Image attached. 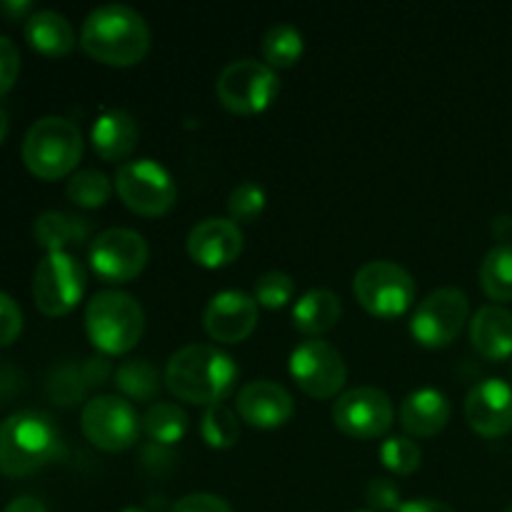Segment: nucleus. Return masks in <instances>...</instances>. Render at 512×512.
<instances>
[{
    "label": "nucleus",
    "instance_id": "obj_35",
    "mask_svg": "<svg viewBox=\"0 0 512 512\" xmlns=\"http://www.w3.org/2000/svg\"><path fill=\"white\" fill-rule=\"evenodd\" d=\"M20 330H23V310L8 293L0 290V348L15 343Z\"/></svg>",
    "mask_w": 512,
    "mask_h": 512
},
{
    "label": "nucleus",
    "instance_id": "obj_37",
    "mask_svg": "<svg viewBox=\"0 0 512 512\" xmlns=\"http://www.w3.org/2000/svg\"><path fill=\"white\" fill-rule=\"evenodd\" d=\"M20 73V53L15 43L5 35H0V95L8 93L15 85Z\"/></svg>",
    "mask_w": 512,
    "mask_h": 512
},
{
    "label": "nucleus",
    "instance_id": "obj_20",
    "mask_svg": "<svg viewBox=\"0 0 512 512\" xmlns=\"http://www.w3.org/2000/svg\"><path fill=\"white\" fill-rule=\"evenodd\" d=\"M450 400L435 388L413 390L400 403V425L415 438H433L448 425Z\"/></svg>",
    "mask_w": 512,
    "mask_h": 512
},
{
    "label": "nucleus",
    "instance_id": "obj_38",
    "mask_svg": "<svg viewBox=\"0 0 512 512\" xmlns=\"http://www.w3.org/2000/svg\"><path fill=\"white\" fill-rule=\"evenodd\" d=\"M173 512H233V508L220 495L190 493L173 505Z\"/></svg>",
    "mask_w": 512,
    "mask_h": 512
},
{
    "label": "nucleus",
    "instance_id": "obj_8",
    "mask_svg": "<svg viewBox=\"0 0 512 512\" xmlns=\"http://www.w3.org/2000/svg\"><path fill=\"white\" fill-rule=\"evenodd\" d=\"M280 90L278 75L268 63L255 58L233 60L220 70L215 80L218 100L228 110L240 115H253L273 103L275 93Z\"/></svg>",
    "mask_w": 512,
    "mask_h": 512
},
{
    "label": "nucleus",
    "instance_id": "obj_34",
    "mask_svg": "<svg viewBox=\"0 0 512 512\" xmlns=\"http://www.w3.org/2000/svg\"><path fill=\"white\" fill-rule=\"evenodd\" d=\"M295 293V283L283 270H268L255 280V300L265 308H283Z\"/></svg>",
    "mask_w": 512,
    "mask_h": 512
},
{
    "label": "nucleus",
    "instance_id": "obj_40",
    "mask_svg": "<svg viewBox=\"0 0 512 512\" xmlns=\"http://www.w3.org/2000/svg\"><path fill=\"white\" fill-rule=\"evenodd\" d=\"M398 512H455L448 503L443 500H433V498H418V500H408L398 508Z\"/></svg>",
    "mask_w": 512,
    "mask_h": 512
},
{
    "label": "nucleus",
    "instance_id": "obj_43",
    "mask_svg": "<svg viewBox=\"0 0 512 512\" xmlns=\"http://www.w3.org/2000/svg\"><path fill=\"white\" fill-rule=\"evenodd\" d=\"M5 135H8V115H5V110L0 108V143L5 140Z\"/></svg>",
    "mask_w": 512,
    "mask_h": 512
},
{
    "label": "nucleus",
    "instance_id": "obj_27",
    "mask_svg": "<svg viewBox=\"0 0 512 512\" xmlns=\"http://www.w3.org/2000/svg\"><path fill=\"white\" fill-rule=\"evenodd\" d=\"M303 33H300L295 25L290 23H275L265 30L263 43V58L270 68H290V65L298 63V58L303 55Z\"/></svg>",
    "mask_w": 512,
    "mask_h": 512
},
{
    "label": "nucleus",
    "instance_id": "obj_30",
    "mask_svg": "<svg viewBox=\"0 0 512 512\" xmlns=\"http://www.w3.org/2000/svg\"><path fill=\"white\" fill-rule=\"evenodd\" d=\"M200 435H203V440L210 448H230L240 438L238 415L223 403L208 405L203 413V420H200Z\"/></svg>",
    "mask_w": 512,
    "mask_h": 512
},
{
    "label": "nucleus",
    "instance_id": "obj_45",
    "mask_svg": "<svg viewBox=\"0 0 512 512\" xmlns=\"http://www.w3.org/2000/svg\"><path fill=\"white\" fill-rule=\"evenodd\" d=\"M503 512H512V505H510V508H508V510H503Z\"/></svg>",
    "mask_w": 512,
    "mask_h": 512
},
{
    "label": "nucleus",
    "instance_id": "obj_5",
    "mask_svg": "<svg viewBox=\"0 0 512 512\" xmlns=\"http://www.w3.org/2000/svg\"><path fill=\"white\" fill-rule=\"evenodd\" d=\"M145 330V310L123 290H100L85 308V333L108 355H123L138 345Z\"/></svg>",
    "mask_w": 512,
    "mask_h": 512
},
{
    "label": "nucleus",
    "instance_id": "obj_39",
    "mask_svg": "<svg viewBox=\"0 0 512 512\" xmlns=\"http://www.w3.org/2000/svg\"><path fill=\"white\" fill-rule=\"evenodd\" d=\"M83 375L85 380H88V385H100L105 383V380L110 378V373H113V365H110L108 358H103V355H95V358H88L83 365Z\"/></svg>",
    "mask_w": 512,
    "mask_h": 512
},
{
    "label": "nucleus",
    "instance_id": "obj_32",
    "mask_svg": "<svg viewBox=\"0 0 512 512\" xmlns=\"http://www.w3.org/2000/svg\"><path fill=\"white\" fill-rule=\"evenodd\" d=\"M423 450L408 435H393L380 445V460L395 475H410L420 468Z\"/></svg>",
    "mask_w": 512,
    "mask_h": 512
},
{
    "label": "nucleus",
    "instance_id": "obj_16",
    "mask_svg": "<svg viewBox=\"0 0 512 512\" xmlns=\"http://www.w3.org/2000/svg\"><path fill=\"white\" fill-rule=\"evenodd\" d=\"M465 420L483 438H503L512 430V385L485 378L465 398Z\"/></svg>",
    "mask_w": 512,
    "mask_h": 512
},
{
    "label": "nucleus",
    "instance_id": "obj_19",
    "mask_svg": "<svg viewBox=\"0 0 512 512\" xmlns=\"http://www.w3.org/2000/svg\"><path fill=\"white\" fill-rule=\"evenodd\" d=\"M140 128L133 115L123 108H110L95 118L90 128L95 153L103 160H125L138 145Z\"/></svg>",
    "mask_w": 512,
    "mask_h": 512
},
{
    "label": "nucleus",
    "instance_id": "obj_33",
    "mask_svg": "<svg viewBox=\"0 0 512 512\" xmlns=\"http://www.w3.org/2000/svg\"><path fill=\"white\" fill-rule=\"evenodd\" d=\"M265 210V190L255 180L235 185L228 195V213L233 223H253Z\"/></svg>",
    "mask_w": 512,
    "mask_h": 512
},
{
    "label": "nucleus",
    "instance_id": "obj_7",
    "mask_svg": "<svg viewBox=\"0 0 512 512\" xmlns=\"http://www.w3.org/2000/svg\"><path fill=\"white\" fill-rule=\"evenodd\" d=\"M115 190L133 213L148 218L168 213L178 198L173 175L153 158L125 160L115 173Z\"/></svg>",
    "mask_w": 512,
    "mask_h": 512
},
{
    "label": "nucleus",
    "instance_id": "obj_46",
    "mask_svg": "<svg viewBox=\"0 0 512 512\" xmlns=\"http://www.w3.org/2000/svg\"><path fill=\"white\" fill-rule=\"evenodd\" d=\"M358 512H373V510H358Z\"/></svg>",
    "mask_w": 512,
    "mask_h": 512
},
{
    "label": "nucleus",
    "instance_id": "obj_9",
    "mask_svg": "<svg viewBox=\"0 0 512 512\" xmlns=\"http://www.w3.org/2000/svg\"><path fill=\"white\" fill-rule=\"evenodd\" d=\"M85 293V268L70 253H48L33 273V300L48 318L68 315Z\"/></svg>",
    "mask_w": 512,
    "mask_h": 512
},
{
    "label": "nucleus",
    "instance_id": "obj_41",
    "mask_svg": "<svg viewBox=\"0 0 512 512\" xmlns=\"http://www.w3.org/2000/svg\"><path fill=\"white\" fill-rule=\"evenodd\" d=\"M5 512H48L43 500L33 498V495H20V498L10 500Z\"/></svg>",
    "mask_w": 512,
    "mask_h": 512
},
{
    "label": "nucleus",
    "instance_id": "obj_23",
    "mask_svg": "<svg viewBox=\"0 0 512 512\" xmlns=\"http://www.w3.org/2000/svg\"><path fill=\"white\" fill-rule=\"evenodd\" d=\"M343 313V303L328 288H313L298 298L293 308V323L305 335H323L333 328Z\"/></svg>",
    "mask_w": 512,
    "mask_h": 512
},
{
    "label": "nucleus",
    "instance_id": "obj_25",
    "mask_svg": "<svg viewBox=\"0 0 512 512\" xmlns=\"http://www.w3.org/2000/svg\"><path fill=\"white\" fill-rule=\"evenodd\" d=\"M480 285L490 300H512V243H498L485 253L480 263Z\"/></svg>",
    "mask_w": 512,
    "mask_h": 512
},
{
    "label": "nucleus",
    "instance_id": "obj_18",
    "mask_svg": "<svg viewBox=\"0 0 512 512\" xmlns=\"http://www.w3.org/2000/svg\"><path fill=\"white\" fill-rule=\"evenodd\" d=\"M238 415L255 428H278L295 413V400L273 380H253L238 390Z\"/></svg>",
    "mask_w": 512,
    "mask_h": 512
},
{
    "label": "nucleus",
    "instance_id": "obj_10",
    "mask_svg": "<svg viewBox=\"0 0 512 512\" xmlns=\"http://www.w3.org/2000/svg\"><path fill=\"white\" fill-rule=\"evenodd\" d=\"M470 313L468 295L460 288H438L413 310L410 333L425 348H445L463 330Z\"/></svg>",
    "mask_w": 512,
    "mask_h": 512
},
{
    "label": "nucleus",
    "instance_id": "obj_42",
    "mask_svg": "<svg viewBox=\"0 0 512 512\" xmlns=\"http://www.w3.org/2000/svg\"><path fill=\"white\" fill-rule=\"evenodd\" d=\"M0 8H3L8 15H23L30 10V3H3Z\"/></svg>",
    "mask_w": 512,
    "mask_h": 512
},
{
    "label": "nucleus",
    "instance_id": "obj_3",
    "mask_svg": "<svg viewBox=\"0 0 512 512\" xmlns=\"http://www.w3.org/2000/svg\"><path fill=\"white\" fill-rule=\"evenodd\" d=\"M63 450L58 425L40 410H18L0 423V473L8 478L38 473Z\"/></svg>",
    "mask_w": 512,
    "mask_h": 512
},
{
    "label": "nucleus",
    "instance_id": "obj_13",
    "mask_svg": "<svg viewBox=\"0 0 512 512\" xmlns=\"http://www.w3.org/2000/svg\"><path fill=\"white\" fill-rule=\"evenodd\" d=\"M140 423L133 405L118 395H98L85 403L80 425L83 433L95 448L118 453V450L130 448L138 440Z\"/></svg>",
    "mask_w": 512,
    "mask_h": 512
},
{
    "label": "nucleus",
    "instance_id": "obj_26",
    "mask_svg": "<svg viewBox=\"0 0 512 512\" xmlns=\"http://www.w3.org/2000/svg\"><path fill=\"white\" fill-rule=\"evenodd\" d=\"M115 385L123 395L145 403L160 393V373L148 358H130L115 370Z\"/></svg>",
    "mask_w": 512,
    "mask_h": 512
},
{
    "label": "nucleus",
    "instance_id": "obj_21",
    "mask_svg": "<svg viewBox=\"0 0 512 512\" xmlns=\"http://www.w3.org/2000/svg\"><path fill=\"white\" fill-rule=\"evenodd\" d=\"M473 348L488 360H505L512 355V313L503 305H483L470 320Z\"/></svg>",
    "mask_w": 512,
    "mask_h": 512
},
{
    "label": "nucleus",
    "instance_id": "obj_2",
    "mask_svg": "<svg viewBox=\"0 0 512 512\" xmlns=\"http://www.w3.org/2000/svg\"><path fill=\"white\" fill-rule=\"evenodd\" d=\"M238 365L215 345L193 343L170 355L165 365V383L170 393L185 403L215 405L233 390Z\"/></svg>",
    "mask_w": 512,
    "mask_h": 512
},
{
    "label": "nucleus",
    "instance_id": "obj_11",
    "mask_svg": "<svg viewBox=\"0 0 512 512\" xmlns=\"http://www.w3.org/2000/svg\"><path fill=\"white\" fill-rule=\"evenodd\" d=\"M148 243L138 230L108 228L93 238L88 263L105 283H128L148 263Z\"/></svg>",
    "mask_w": 512,
    "mask_h": 512
},
{
    "label": "nucleus",
    "instance_id": "obj_22",
    "mask_svg": "<svg viewBox=\"0 0 512 512\" xmlns=\"http://www.w3.org/2000/svg\"><path fill=\"white\" fill-rule=\"evenodd\" d=\"M25 38L38 53L60 58L75 48V30L58 10H35L25 20Z\"/></svg>",
    "mask_w": 512,
    "mask_h": 512
},
{
    "label": "nucleus",
    "instance_id": "obj_1",
    "mask_svg": "<svg viewBox=\"0 0 512 512\" xmlns=\"http://www.w3.org/2000/svg\"><path fill=\"white\" fill-rule=\"evenodd\" d=\"M80 45L105 65H135L150 50V28L143 15L125 3H105L88 13Z\"/></svg>",
    "mask_w": 512,
    "mask_h": 512
},
{
    "label": "nucleus",
    "instance_id": "obj_31",
    "mask_svg": "<svg viewBox=\"0 0 512 512\" xmlns=\"http://www.w3.org/2000/svg\"><path fill=\"white\" fill-rule=\"evenodd\" d=\"M88 380H85L83 375V368H78V365H58V368L50 373L48 383H45V393H48V398L53 400V403L58 405H75L83 400V395L88 393Z\"/></svg>",
    "mask_w": 512,
    "mask_h": 512
},
{
    "label": "nucleus",
    "instance_id": "obj_36",
    "mask_svg": "<svg viewBox=\"0 0 512 512\" xmlns=\"http://www.w3.org/2000/svg\"><path fill=\"white\" fill-rule=\"evenodd\" d=\"M365 498H368L370 508L375 510H395L403 503H400V488L395 480L390 478H373L368 483V490H365Z\"/></svg>",
    "mask_w": 512,
    "mask_h": 512
},
{
    "label": "nucleus",
    "instance_id": "obj_17",
    "mask_svg": "<svg viewBox=\"0 0 512 512\" xmlns=\"http://www.w3.org/2000/svg\"><path fill=\"white\" fill-rule=\"evenodd\" d=\"M243 250V230L230 218H205L188 233L190 258L205 268H223Z\"/></svg>",
    "mask_w": 512,
    "mask_h": 512
},
{
    "label": "nucleus",
    "instance_id": "obj_4",
    "mask_svg": "<svg viewBox=\"0 0 512 512\" xmlns=\"http://www.w3.org/2000/svg\"><path fill=\"white\" fill-rule=\"evenodd\" d=\"M23 163L35 178L58 180L78 168L83 155V135L73 120L45 115L35 120L23 138Z\"/></svg>",
    "mask_w": 512,
    "mask_h": 512
},
{
    "label": "nucleus",
    "instance_id": "obj_24",
    "mask_svg": "<svg viewBox=\"0 0 512 512\" xmlns=\"http://www.w3.org/2000/svg\"><path fill=\"white\" fill-rule=\"evenodd\" d=\"M33 235L40 248L48 253H65L68 245L83 243L90 235V223L80 215L60 213V210H45L35 218Z\"/></svg>",
    "mask_w": 512,
    "mask_h": 512
},
{
    "label": "nucleus",
    "instance_id": "obj_12",
    "mask_svg": "<svg viewBox=\"0 0 512 512\" xmlns=\"http://www.w3.org/2000/svg\"><path fill=\"white\" fill-rule=\"evenodd\" d=\"M395 408L383 390L373 385L345 390L333 403V423L340 433L355 440H375L390 430Z\"/></svg>",
    "mask_w": 512,
    "mask_h": 512
},
{
    "label": "nucleus",
    "instance_id": "obj_15",
    "mask_svg": "<svg viewBox=\"0 0 512 512\" xmlns=\"http://www.w3.org/2000/svg\"><path fill=\"white\" fill-rule=\"evenodd\" d=\"M203 325L218 343H243L258 325V300L243 290H220L205 305Z\"/></svg>",
    "mask_w": 512,
    "mask_h": 512
},
{
    "label": "nucleus",
    "instance_id": "obj_29",
    "mask_svg": "<svg viewBox=\"0 0 512 512\" xmlns=\"http://www.w3.org/2000/svg\"><path fill=\"white\" fill-rule=\"evenodd\" d=\"M65 193L80 208H100V205L108 203L113 185H110V178L103 170L85 168L70 175Z\"/></svg>",
    "mask_w": 512,
    "mask_h": 512
},
{
    "label": "nucleus",
    "instance_id": "obj_6",
    "mask_svg": "<svg viewBox=\"0 0 512 512\" xmlns=\"http://www.w3.org/2000/svg\"><path fill=\"white\" fill-rule=\"evenodd\" d=\"M353 293L370 315L398 318L413 305L415 280L393 260H370L355 273Z\"/></svg>",
    "mask_w": 512,
    "mask_h": 512
},
{
    "label": "nucleus",
    "instance_id": "obj_14",
    "mask_svg": "<svg viewBox=\"0 0 512 512\" xmlns=\"http://www.w3.org/2000/svg\"><path fill=\"white\" fill-rule=\"evenodd\" d=\"M290 375L313 398H333L348 380V368L338 348L325 340H305L290 353Z\"/></svg>",
    "mask_w": 512,
    "mask_h": 512
},
{
    "label": "nucleus",
    "instance_id": "obj_44",
    "mask_svg": "<svg viewBox=\"0 0 512 512\" xmlns=\"http://www.w3.org/2000/svg\"><path fill=\"white\" fill-rule=\"evenodd\" d=\"M120 512H148L145 508H125V510H120Z\"/></svg>",
    "mask_w": 512,
    "mask_h": 512
},
{
    "label": "nucleus",
    "instance_id": "obj_28",
    "mask_svg": "<svg viewBox=\"0 0 512 512\" xmlns=\"http://www.w3.org/2000/svg\"><path fill=\"white\" fill-rule=\"evenodd\" d=\"M143 428L158 445H173L188 430V413L175 403H155L143 415Z\"/></svg>",
    "mask_w": 512,
    "mask_h": 512
}]
</instances>
